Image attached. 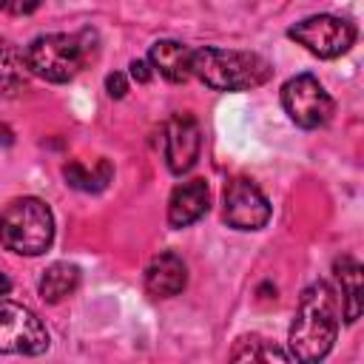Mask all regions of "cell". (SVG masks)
Returning a JSON list of instances; mask_svg holds the SVG:
<instances>
[{
    "label": "cell",
    "mask_w": 364,
    "mask_h": 364,
    "mask_svg": "<svg viewBox=\"0 0 364 364\" xmlns=\"http://www.w3.org/2000/svg\"><path fill=\"white\" fill-rule=\"evenodd\" d=\"M338 299L327 282H313L301 290L290 333L287 353L293 361H321L338 336Z\"/></svg>",
    "instance_id": "obj_1"
},
{
    "label": "cell",
    "mask_w": 364,
    "mask_h": 364,
    "mask_svg": "<svg viewBox=\"0 0 364 364\" xmlns=\"http://www.w3.org/2000/svg\"><path fill=\"white\" fill-rule=\"evenodd\" d=\"M191 77L213 91H250L273 77V65L253 51L205 46L191 51Z\"/></svg>",
    "instance_id": "obj_2"
},
{
    "label": "cell",
    "mask_w": 364,
    "mask_h": 364,
    "mask_svg": "<svg viewBox=\"0 0 364 364\" xmlns=\"http://www.w3.org/2000/svg\"><path fill=\"white\" fill-rule=\"evenodd\" d=\"M97 51V31L82 28L77 34H43L34 37L23 57L26 68L46 82H68Z\"/></svg>",
    "instance_id": "obj_3"
},
{
    "label": "cell",
    "mask_w": 364,
    "mask_h": 364,
    "mask_svg": "<svg viewBox=\"0 0 364 364\" xmlns=\"http://www.w3.org/2000/svg\"><path fill=\"white\" fill-rule=\"evenodd\" d=\"M54 242V213L37 196L11 199L0 213V245L20 256H40Z\"/></svg>",
    "instance_id": "obj_4"
},
{
    "label": "cell",
    "mask_w": 364,
    "mask_h": 364,
    "mask_svg": "<svg viewBox=\"0 0 364 364\" xmlns=\"http://www.w3.org/2000/svg\"><path fill=\"white\" fill-rule=\"evenodd\" d=\"M287 37L321 60L341 57L355 43V26L336 14H313L287 28Z\"/></svg>",
    "instance_id": "obj_5"
},
{
    "label": "cell",
    "mask_w": 364,
    "mask_h": 364,
    "mask_svg": "<svg viewBox=\"0 0 364 364\" xmlns=\"http://www.w3.org/2000/svg\"><path fill=\"white\" fill-rule=\"evenodd\" d=\"M282 108L299 128H321L330 122L336 102L313 74H296L282 85Z\"/></svg>",
    "instance_id": "obj_6"
},
{
    "label": "cell",
    "mask_w": 364,
    "mask_h": 364,
    "mask_svg": "<svg viewBox=\"0 0 364 364\" xmlns=\"http://www.w3.org/2000/svg\"><path fill=\"white\" fill-rule=\"evenodd\" d=\"M48 330L34 310L17 301H0V353L40 355L48 350Z\"/></svg>",
    "instance_id": "obj_7"
},
{
    "label": "cell",
    "mask_w": 364,
    "mask_h": 364,
    "mask_svg": "<svg viewBox=\"0 0 364 364\" xmlns=\"http://www.w3.org/2000/svg\"><path fill=\"white\" fill-rule=\"evenodd\" d=\"M225 222L233 230H262L270 219V202L267 196L250 182V179H230L225 185Z\"/></svg>",
    "instance_id": "obj_8"
},
{
    "label": "cell",
    "mask_w": 364,
    "mask_h": 364,
    "mask_svg": "<svg viewBox=\"0 0 364 364\" xmlns=\"http://www.w3.org/2000/svg\"><path fill=\"white\" fill-rule=\"evenodd\" d=\"M162 145H165L168 171L176 173V176L188 173V171L196 165L199 151H202V131H199V122H196L191 114H173V117L165 122Z\"/></svg>",
    "instance_id": "obj_9"
},
{
    "label": "cell",
    "mask_w": 364,
    "mask_h": 364,
    "mask_svg": "<svg viewBox=\"0 0 364 364\" xmlns=\"http://www.w3.org/2000/svg\"><path fill=\"white\" fill-rule=\"evenodd\" d=\"M210 208V191L205 179H188L173 188L168 199V225L171 228H188L196 219H202Z\"/></svg>",
    "instance_id": "obj_10"
},
{
    "label": "cell",
    "mask_w": 364,
    "mask_h": 364,
    "mask_svg": "<svg viewBox=\"0 0 364 364\" xmlns=\"http://www.w3.org/2000/svg\"><path fill=\"white\" fill-rule=\"evenodd\" d=\"M333 276L338 284V310L344 321L353 324L364 310V270L353 256H338L333 262Z\"/></svg>",
    "instance_id": "obj_11"
},
{
    "label": "cell",
    "mask_w": 364,
    "mask_h": 364,
    "mask_svg": "<svg viewBox=\"0 0 364 364\" xmlns=\"http://www.w3.org/2000/svg\"><path fill=\"white\" fill-rule=\"evenodd\" d=\"M188 284V267L185 262L171 253V250H162L159 256L151 259V264L145 267V290L154 296V299H171V296H179Z\"/></svg>",
    "instance_id": "obj_12"
},
{
    "label": "cell",
    "mask_w": 364,
    "mask_h": 364,
    "mask_svg": "<svg viewBox=\"0 0 364 364\" xmlns=\"http://www.w3.org/2000/svg\"><path fill=\"white\" fill-rule=\"evenodd\" d=\"M191 46L179 40H156L148 51V63L154 71H159L168 82H188L191 80Z\"/></svg>",
    "instance_id": "obj_13"
},
{
    "label": "cell",
    "mask_w": 364,
    "mask_h": 364,
    "mask_svg": "<svg viewBox=\"0 0 364 364\" xmlns=\"http://www.w3.org/2000/svg\"><path fill=\"white\" fill-rule=\"evenodd\" d=\"M77 287H80V267L71 264V262H54V264H48L43 270L40 282H37V293L48 304H60Z\"/></svg>",
    "instance_id": "obj_14"
},
{
    "label": "cell",
    "mask_w": 364,
    "mask_h": 364,
    "mask_svg": "<svg viewBox=\"0 0 364 364\" xmlns=\"http://www.w3.org/2000/svg\"><path fill=\"white\" fill-rule=\"evenodd\" d=\"M23 82H26V57L9 37H0V94H14L23 88Z\"/></svg>",
    "instance_id": "obj_15"
},
{
    "label": "cell",
    "mask_w": 364,
    "mask_h": 364,
    "mask_svg": "<svg viewBox=\"0 0 364 364\" xmlns=\"http://www.w3.org/2000/svg\"><path fill=\"white\" fill-rule=\"evenodd\" d=\"M63 176H65V185L85 191V193H97L111 182V165H108V159H100L97 171H88L82 162L71 159L63 165Z\"/></svg>",
    "instance_id": "obj_16"
},
{
    "label": "cell",
    "mask_w": 364,
    "mask_h": 364,
    "mask_svg": "<svg viewBox=\"0 0 364 364\" xmlns=\"http://www.w3.org/2000/svg\"><path fill=\"white\" fill-rule=\"evenodd\" d=\"M230 361H293V358L290 353L279 350L273 341L262 336H242L230 350Z\"/></svg>",
    "instance_id": "obj_17"
},
{
    "label": "cell",
    "mask_w": 364,
    "mask_h": 364,
    "mask_svg": "<svg viewBox=\"0 0 364 364\" xmlns=\"http://www.w3.org/2000/svg\"><path fill=\"white\" fill-rule=\"evenodd\" d=\"M40 3L43 0H0V9L9 11V14L23 17V14H31L34 9H40Z\"/></svg>",
    "instance_id": "obj_18"
},
{
    "label": "cell",
    "mask_w": 364,
    "mask_h": 364,
    "mask_svg": "<svg viewBox=\"0 0 364 364\" xmlns=\"http://www.w3.org/2000/svg\"><path fill=\"white\" fill-rule=\"evenodd\" d=\"M105 91H108V97L122 100L125 91H128V80H125V74H119V71L108 74V77H105Z\"/></svg>",
    "instance_id": "obj_19"
},
{
    "label": "cell",
    "mask_w": 364,
    "mask_h": 364,
    "mask_svg": "<svg viewBox=\"0 0 364 364\" xmlns=\"http://www.w3.org/2000/svg\"><path fill=\"white\" fill-rule=\"evenodd\" d=\"M128 68H131V77H134L136 82H148V80H151V63H148V60H134Z\"/></svg>",
    "instance_id": "obj_20"
},
{
    "label": "cell",
    "mask_w": 364,
    "mask_h": 364,
    "mask_svg": "<svg viewBox=\"0 0 364 364\" xmlns=\"http://www.w3.org/2000/svg\"><path fill=\"white\" fill-rule=\"evenodd\" d=\"M11 142H14V134L6 125H0V145H11Z\"/></svg>",
    "instance_id": "obj_21"
},
{
    "label": "cell",
    "mask_w": 364,
    "mask_h": 364,
    "mask_svg": "<svg viewBox=\"0 0 364 364\" xmlns=\"http://www.w3.org/2000/svg\"><path fill=\"white\" fill-rule=\"evenodd\" d=\"M11 290V282H9V276L6 273H0V296H6Z\"/></svg>",
    "instance_id": "obj_22"
}]
</instances>
